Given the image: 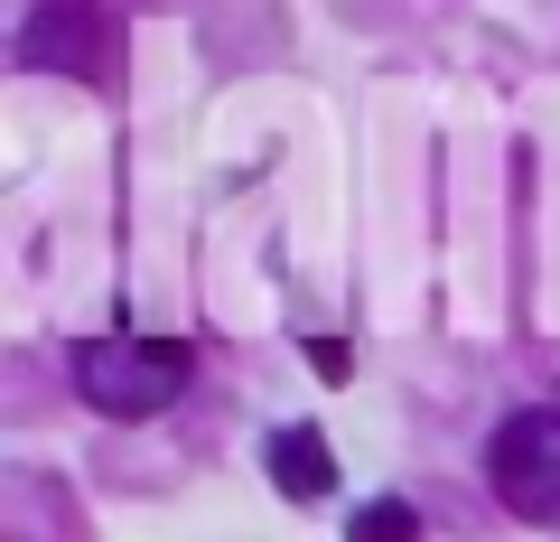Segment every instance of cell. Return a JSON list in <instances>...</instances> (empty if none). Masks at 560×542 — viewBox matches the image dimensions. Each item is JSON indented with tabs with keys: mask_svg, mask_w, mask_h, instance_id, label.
I'll return each instance as SVG.
<instances>
[{
	"mask_svg": "<svg viewBox=\"0 0 560 542\" xmlns=\"http://www.w3.org/2000/svg\"><path fill=\"white\" fill-rule=\"evenodd\" d=\"M20 57L38 76H94L103 66V0H38L20 28Z\"/></svg>",
	"mask_w": 560,
	"mask_h": 542,
	"instance_id": "cell-3",
	"label": "cell"
},
{
	"mask_svg": "<svg viewBox=\"0 0 560 542\" xmlns=\"http://www.w3.org/2000/svg\"><path fill=\"white\" fill-rule=\"evenodd\" d=\"M355 542H420V515H411V505H364Z\"/></svg>",
	"mask_w": 560,
	"mask_h": 542,
	"instance_id": "cell-5",
	"label": "cell"
},
{
	"mask_svg": "<svg viewBox=\"0 0 560 542\" xmlns=\"http://www.w3.org/2000/svg\"><path fill=\"white\" fill-rule=\"evenodd\" d=\"M66 374H75V393L94 402V412L150 422V412H168V402L187 393L197 356H187L178 337H84L75 356H66Z\"/></svg>",
	"mask_w": 560,
	"mask_h": 542,
	"instance_id": "cell-1",
	"label": "cell"
},
{
	"mask_svg": "<svg viewBox=\"0 0 560 542\" xmlns=\"http://www.w3.org/2000/svg\"><path fill=\"white\" fill-rule=\"evenodd\" d=\"M271 486H280V496H327V486H337L318 430H280V440H271Z\"/></svg>",
	"mask_w": 560,
	"mask_h": 542,
	"instance_id": "cell-4",
	"label": "cell"
},
{
	"mask_svg": "<svg viewBox=\"0 0 560 542\" xmlns=\"http://www.w3.org/2000/svg\"><path fill=\"white\" fill-rule=\"evenodd\" d=\"M486 486L514 523H560V402L504 412L486 440Z\"/></svg>",
	"mask_w": 560,
	"mask_h": 542,
	"instance_id": "cell-2",
	"label": "cell"
}]
</instances>
